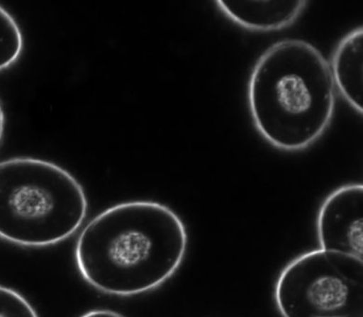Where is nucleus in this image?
<instances>
[{
	"label": "nucleus",
	"mask_w": 363,
	"mask_h": 317,
	"mask_svg": "<svg viewBox=\"0 0 363 317\" xmlns=\"http://www.w3.org/2000/svg\"><path fill=\"white\" fill-rule=\"evenodd\" d=\"M248 106L257 132L273 147L305 150L324 135L335 112L329 62L303 40L274 43L252 68Z\"/></svg>",
	"instance_id": "f03ea898"
},
{
	"label": "nucleus",
	"mask_w": 363,
	"mask_h": 317,
	"mask_svg": "<svg viewBox=\"0 0 363 317\" xmlns=\"http://www.w3.org/2000/svg\"><path fill=\"white\" fill-rule=\"evenodd\" d=\"M23 48L24 38L18 23L0 6V72L19 60Z\"/></svg>",
	"instance_id": "6e6552de"
},
{
	"label": "nucleus",
	"mask_w": 363,
	"mask_h": 317,
	"mask_svg": "<svg viewBox=\"0 0 363 317\" xmlns=\"http://www.w3.org/2000/svg\"><path fill=\"white\" fill-rule=\"evenodd\" d=\"M88 212L80 182L45 160L0 162V238L24 247L55 245L74 235Z\"/></svg>",
	"instance_id": "7ed1b4c3"
},
{
	"label": "nucleus",
	"mask_w": 363,
	"mask_h": 317,
	"mask_svg": "<svg viewBox=\"0 0 363 317\" xmlns=\"http://www.w3.org/2000/svg\"><path fill=\"white\" fill-rule=\"evenodd\" d=\"M215 3L235 24L260 32L289 27L308 5L305 0H217Z\"/></svg>",
	"instance_id": "423d86ee"
},
{
	"label": "nucleus",
	"mask_w": 363,
	"mask_h": 317,
	"mask_svg": "<svg viewBox=\"0 0 363 317\" xmlns=\"http://www.w3.org/2000/svg\"><path fill=\"white\" fill-rule=\"evenodd\" d=\"M283 317H363L362 260L313 250L295 258L276 282Z\"/></svg>",
	"instance_id": "20e7f679"
},
{
	"label": "nucleus",
	"mask_w": 363,
	"mask_h": 317,
	"mask_svg": "<svg viewBox=\"0 0 363 317\" xmlns=\"http://www.w3.org/2000/svg\"><path fill=\"white\" fill-rule=\"evenodd\" d=\"M332 74L340 94L359 114L363 113V28L345 35L334 51Z\"/></svg>",
	"instance_id": "0eeeda50"
},
{
	"label": "nucleus",
	"mask_w": 363,
	"mask_h": 317,
	"mask_svg": "<svg viewBox=\"0 0 363 317\" xmlns=\"http://www.w3.org/2000/svg\"><path fill=\"white\" fill-rule=\"evenodd\" d=\"M0 317H39L30 302L10 287L0 286Z\"/></svg>",
	"instance_id": "1a4fd4ad"
},
{
	"label": "nucleus",
	"mask_w": 363,
	"mask_h": 317,
	"mask_svg": "<svg viewBox=\"0 0 363 317\" xmlns=\"http://www.w3.org/2000/svg\"><path fill=\"white\" fill-rule=\"evenodd\" d=\"M187 247L185 225L173 209L139 200L117 204L93 218L78 237L75 262L95 289L135 296L169 280Z\"/></svg>",
	"instance_id": "f257e3e1"
},
{
	"label": "nucleus",
	"mask_w": 363,
	"mask_h": 317,
	"mask_svg": "<svg viewBox=\"0 0 363 317\" xmlns=\"http://www.w3.org/2000/svg\"><path fill=\"white\" fill-rule=\"evenodd\" d=\"M363 186H342L319 208L316 230L321 249L362 260Z\"/></svg>",
	"instance_id": "39448f33"
},
{
	"label": "nucleus",
	"mask_w": 363,
	"mask_h": 317,
	"mask_svg": "<svg viewBox=\"0 0 363 317\" xmlns=\"http://www.w3.org/2000/svg\"><path fill=\"white\" fill-rule=\"evenodd\" d=\"M5 132V115L3 111L1 103H0V145H1Z\"/></svg>",
	"instance_id": "9b49d317"
},
{
	"label": "nucleus",
	"mask_w": 363,
	"mask_h": 317,
	"mask_svg": "<svg viewBox=\"0 0 363 317\" xmlns=\"http://www.w3.org/2000/svg\"><path fill=\"white\" fill-rule=\"evenodd\" d=\"M80 317H125V316L121 315V313L114 312V311L106 310V309H98V310L89 311V312L84 313V315L81 316Z\"/></svg>",
	"instance_id": "9d476101"
}]
</instances>
